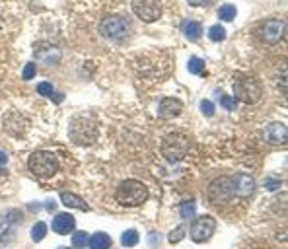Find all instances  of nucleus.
Instances as JSON below:
<instances>
[{
  "mask_svg": "<svg viewBox=\"0 0 288 249\" xmlns=\"http://www.w3.org/2000/svg\"><path fill=\"white\" fill-rule=\"evenodd\" d=\"M68 135H70V139H72L74 144L88 146V144H92L97 139V124H96V121L92 117H86V115L74 117L70 121Z\"/></svg>",
  "mask_w": 288,
  "mask_h": 249,
  "instance_id": "1",
  "label": "nucleus"
},
{
  "mask_svg": "<svg viewBox=\"0 0 288 249\" xmlns=\"http://www.w3.org/2000/svg\"><path fill=\"white\" fill-rule=\"evenodd\" d=\"M115 199L123 206H138V204H142L144 201L148 199V189H146V185L140 183V181L127 179V181H123L119 185V189L115 193Z\"/></svg>",
  "mask_w": 288,
  "mask_h": 249,
  "instance_id": "2",
  "label": "nucleus"
},
{
  "mask_svg": "<svg viewBox=\"0 0 288 249\" xmlns=\"http://www.w3.org/2000/svg\"><path fill=\"white\" fill-rule=\"evenodd\" d=\"M99 33L109 41H125L132 33V24L125 16H107L99 24Z\"/></svg>",
  "mask_w": 288,
  "mask_h": 249,
  "instance_id": "3",
  "label": "nucleus"
},
{
  "mask_svg": "<svg viewBox=\"0 0 288 249\" xmlns=\"http://www.w3.org/2000/svg\"><path fill=\"white\" fill-rule=\"evenodd\" d=\"M234 93H236L234 99L247 103V105H253L263 97V86L253 76H240L234 82Z\"/></svg>",
  "mask_w": 288,
  "mask_h": 249,
  "instance_id": "4",
  "label": "nucleus"
},
{
  "mask_svg": "<svg viewBox=\"0 0 288 249\" xmlns=\"http://www.w3.org/2000/svg\"><path fill=\"white\" fill-rule=\"evenodd\" d=\"M187 152H189V139L181 133H172L162 142V156L170 164L181 162L187 156Z\"/></svg>",
  "mask_w": 288,
  "mask_h": 249,
  "instance_id": "5",
  "label": "nucleus"
},
{
  "mask_svg": "<svg viewBox=\"0 0 288 249\" xmlns=\"http://www.w3.org/2000/svg\"><path fill=\"white\" fill-rule=\"evenodd\" d=\"M30 170L37 175V177H53L59 171V162L57 156L53 152L47 150H37L30 156Z\"/></svg>",
  "mask_w": 288,
  "mask_h": 249,
  "instance_id": "6",
  "label": "nucleus"
},
{
  "mask_svg": "<svg viewBox=\"0 0 288 249\" xmlns=\"http://www.w3.org/2000/svg\"><path fill=\"white\" fill-rule=\"evenodd\" d=\"M284 31H286V24L282 20H265L255 28V35L269 45L278 43L284 37Z\"/></svg>",
  "mask_w": 288,
  "mask_h": 249,
  "instance_id": "7",
  "label": "nucleus"
},
{
  "mask_svg": "<svg viewBox=\"0 0 288 249\" xmlns=\"http://www.w3.org/2000/svg\"><path fill=\"white\" fill-rule=\"evenodd\" d=\"M162 10L160 0H132V12L146 24L158 22L162 18Z\"/></svg>",
  "mask_w": 288,
  "mask_h": 249,
  "instance_id": "8",
  "label": "nucleus"
},
{
  "mask_svg": "<svg viewBox=\"0 0 288 249\" xmlns=\"http://www.w3.org/2000/svg\"><path fill=\"white\" fill-rule=\"evenodd\" d=\"M234 195H236V191H234V181H232V177H218V179L212 181L210 187H208V199H210V202H214V204L228 202Z\"/></svg>",
  "mask_w": 288,
  "mask_h": 249,
  "instance_id": "9",
  "label": "nucleus"
},
{
  "mask_svg": "<svg viewBox=\"0 0 288 249\" xmlns=\"http://www.w3.org/2000/svg\"><path fill=\"white\" fill-rule=\"evenodd\" d=\"M22 220V212L20 210H6L0 214V245H6L8 241L14 239L16 228Z\"/></svg>",
  "mask_w": 288,
  "mask_h": 249,
  "instance_id": "10",
  "label": "nucleus"
},
{
  "mask_svg": "<svg viewBox=\"0 0 288 249\" xmlns=\"http://www.w3.org/2000/svg\"><path fill=\"white\" fill-rule=\"evenodd\" d=\"M261 137H263V140L267 144L282 146V144H286V139H288L286 124H282V123H269L267 127L261 131Z\"/></svg>",
  "mask_w": 288,
  "mask_h": 249,
  "instance_id": "11",
  "label": "nucleus"
},
{
  "mask_svg": "<svg viewBox=\"0 0 288 249\" xmlns=\"http://www.w3.org/2000/svg\"><path fill=\"white\" fill-rule=\"evenodd\" d=\"M214 228H216L214 218H210V216L197 218L193 222V226H191V237H193V241H199V243L201 241H207L214 233Z\"/></svg>",
  "mask_w": 288,
  "mask_h": 249,
  "instance_id": "12",
  "label": "nucleus"
},
{
  "mask_svg": "<svg viewBox=\"0 0 288 249\" xmlns=\"http://www.w3.org/2000/svg\"><path fill=\"white\" fill-rule=\"evenodd\" d=\"M181 111H183V103H181V99H177V97H166V99H162L160 105H158V115H160L162 119H174V117H177Z\"/></svg>",
  "mask_w": 288,
  "mask_h": 249,
  "instance_id": "13",
  "label": "nucleus"
},
{
  "mask_svg": "<svg viewBox=\"0 0 288 249\" xmlns=\"http://www.w3.org/2000/svg\"><path fill=\"white\" fill-rule=\"evenodd\" d=\"M232 181H234V191L240 197H249L255 191V181L247 173H238V175L232 177Z\"/></svg>",
  "mask_w": 288,
  "mask_h": 249,
  "instance_id": "14",
  "label": "nucleus"
},
{
  "mask_svg": "<svg viewBox=\"0 0 288 249\" xmlns=\"http://www.w3.org/2000/svg\"><path fill=\"white\" fill-rule=\"evenodd\" d=\"M74 226H76V220H74V216L68 214V212H59V214L53 218V230H55L57 233H61V235L70 233V232L74 230Z\"/></svg>",
  "mask_w": 288,
  "mask_h": 249,
  "instance_id": "15",
  "label": "nucleus"
},
{
  "mask_svg": "<svg viewBox=\"0 0 288 249\" xmlns=\"http://www.w3.org/2000/svg\"><path fill=\"white\" fill-rule=\"evenodd\" d=\"M35 57L45 64H55L61 59V49L55 45H41V49H35Z\"/></svg>",
  "mask_w": 288,
  "mask_h": 249,
  "instance_id": "16",
  "label": "nucleus"
},
{
  "mask_svg": "<svg viewBox=\"0 0 288 249\" xmlns=\"http://www.w3.org/2000/svg\"><path fill=\"white\" fill-rule=\"evenodd\" d=\"M181 31L189 41H199L201 35H203V26L197 20H185L183 26H181Z\"/></svg>",
  "mask_w": 288,
  "mask_h": 249,
  "instance_id": "17",
  "label": "nucleus"
},
{
  "mask_svg": "<svg viewBox=\"0 0 288 249\" xmlns=\"http://www.w3.org/2000/svg\"><path fill=\"white\" fill-rule=\"evenodd\" d=\"M61 202L64 206H68V208H76V210H82V212H88L90 210V206L84 202V199H80L74 193H66V191L61 193Z\"/></svg>",
  "mask_w": 288,
  "mask_h": 249,
  "instance_id": "18",
  "label": "nucleus"
},
{
  "mask_svg": "<svg viewBox=\"0 0 288 249\" xmlns=\"http://www.w3.org/2000/svg\"><path fill=\"white\" fill-rule=\"evenodd\" d=\"M88 243H90V249H109L111 237L105 232H97L92 237H88Z\"/></svg>",
  "mask_w": 288,
  "mask_h": 249,
  "instance_id": "19",
  "label": "nucleus"
},
{
  "mask_svg": "<svg viewBox=\"0 0 288 249\" xmlns=\"http://www.w3.org/2000/svg\"><path fill=\"white\" fill-rule=\"evenodd\" d=\"M236 14H238V10H236L234 4H224V6L218 8V18L224 20V22H234Z\"/></svg>",
  "mask_w": 288,
  "mask_h": 249,
  "instance_id": "20",
  "label": "nucleus"
},
{
  "mask_svg": "<svg viewBox=\"0 0 288 249\" xmlns=\"http://www.w3.org/2000/svg\"><path fill=\"white\" fill-rule=\"evenodd\" d=\"M138 239H140V235H138L136 230H127V232H123V235H121V243H123L125 247H134V245L138 243Z\"/></svg>",
  "mask_w": 288,
  "mask_h": 249,
  "instance_id": "21",
  "label": "nucleus"
},
{
  "mask_svg": "<svg viewBox=\"0 0 288 249\" xmlns=\"http://www.w3.org/2000/svg\"><path fill=\"white\" fill-rule=\"evenodd\" d=\"M45 235H47V224H45V222H35L33 228H32V239H33L35 243H39Z\"/></svg>",
  "mask_w": 288,
  "mask_h": 249,
  "instance_id": "22",
  "label": "nucleus"
},
{
  "mask_svg": "<svg viewBox=\"0 0 288 249\" xmlns=\"http://www.w3.org/2000/svg\"><path fill=\"white\" fill-rule=\"evenodd\" d=\"M181 218L183 220H191V218H195V214H197V204L193 202V201H189V202H185V204H181Z\"/></svg>",
  "mask_w": 288,
  "mask_h": 249,
  "instance_id": "23",
  "label": "nucleus"
},
{
  "mask_svg": "<svg viewBox=\"0 0 288 249\" xmlns=\"http://www.w3.org/2000/svg\"><path fill=\"white\" fill-rule=\"evenodd\" d=\"M208 39L210 41H224L226 39V31H224V28L222 26H212L210 30H208Z\"/></svg>",
  "mask_w": 288,
  "mask_h": 249,
  "instance_id": "24",
  "label": "nucleus"
},
{
  "mask_svg": "<svg viewBox=\"0 0 288 249\" xmlns=\"http://www.w3.org/2000/svg\"><path fill=\"white\" fill-rule=\"evenodd\" d=\"M187 68H189V72H191V74H203V70H205V61H203V59L193 57V59L189 61Z\"/></svg>",
  "mask_w": 288,
  "mask_h": 249,
  "instance_id": "25",
  "label": "nucleus"
},
{
  "mask_svg": "<svg viewBox=\"0 0 288 249\" xmlns=\"http://www.w3.org/2000/svg\"><path fill=\"white\" fill-rule=\"evenodd\" d=\"M72 245L74 247H84V245H88V233L86 232H76V233H72Z\"/></svg>",
  "mask_w": 288,
  "mask_h": 249,
  "instance_id": "26",
  "label": "nucleus"
},
{
  "mask_svg": "<svg viewBox=\"0 0 288 249\" xmlns=\"http://www.w3.org/2000/svg\"><path fill=\"white\" fill-rule=\"evenodd\" d=\"M35 72H37L35 62H28L22 70V76H24V80H32V78H35Z\"/></svg>",
  "mask_w": 288,
  "mask_h": 249,
  "instance_id": "27",
  "label": "nucleus"
},
{
  "mask_svg": "<svg viewBox=\"0 0 288 249\" xmlns=\"http://www.w3.org/2000/svg\"><path fill=\"white\" fill-rule=\"evenodd\" d=\"M201 111H203V115L212 117V115H214V103H212L210 99H203V101H201Z\"/></svg>",
  "mask_w": 288,
  "mask_h": 249,
  "instance_id": "28",
  "label": "nucleus"
},
{
  "mask_svg": "<svg viewBox=\"0 0 288 249\" xmlns=\"http://www.w3.org/2000/svg\"><path fill=\"white\" fill-rule=\"evenodd\" d=\"M37 92H39V93H41L43 97H51L55 90H53V86H51L49 82H41V84L37 86Z\"/></svg>",
  "mask_w": 288,
  "mask_h": 249,
  "instance_id": "29",
  "label": "nucleus"
},
{
  "mask_svg": "<svg viewBox=\"0 0 288 249\" xmlns=\"http://www.w3.org/2000/svg\"><path fill=\"white\" fill-rule=\"evenodd\" d=\"M220 103H222V107H224L226 111H234V109H236V99H234L232 95H222V97H220Z\"/></svg>",
  "mask_w": 288,
  "mask_h": 249,
  "instance_id": "30",
  "label": "nucleus"
},
{
  "mask_svg": "<svg viewBox=\"0 0 288 249\" xmlns=\"http://www.w3.org/2000/svg\"><path fill=\"white\" fill-rule=\"evenodd\" d=\"M183 235H185V230H183V226H179V228H176V230L168 235V239H170L172 243H177L179 239H183Z\"/></svg>",
  "mask_w": 288,
  "mask_h": 249,
  "instance_id": "31",
  "label": "nucleus"
},
{
  "mask_svg": "<svg viewBox=\"0 0 288 249\" xmlns=\"http://www.w3.org/2000/svg\"><path fill=\"white\" fill-rule=\"evenodd\" d=\"M187 2H189L191 6H207L210 0H187Z\"/></svg>",
  "mask_w": 288,
  "mask_h": 249,
  "instance_id": "32",
  "label": "nucleus"
},
{
  "mask_svg": "<svg viewBox=\"0 0 288 249\" xmlns=\"http://www.w3.org/2000/svg\"><path fill=\"white\" fill-rule=\"evenodd\" d=\"M51 99H53L55 103H61V101L64 99V95H63V93H59V92H53V95H51Z\"/></svg>",
  "mask_w": 288,
  "mask_h": 249,
  "instance_id": "33",
  "label": "nucleus"
},
{
  "mask_svg": "<svg viewBox=\"0 0 288 249\" xmlns=\"http://www.w3.org/2000/svg\"><path fill=\"white\" fill-rule=\"evenodd\" d=\"M278 187V181H272V179H269L267 181V189H271V191H274Z\"/></svg>",
  "mask_w": 288,
  "mask_h": 249,
  "instance_id": "34",
  "label": "nucleus"
},
{
  "mask_svg": "<svg viewBox=\"0 0 288 249\" xmlns=\"http://www.w3.org/2000/svg\"><path fill=\"white\" fill-rule=\"evenodd\" d=\"M8 162V156H6V152L4 150H0V166H4Z\"/></svg>",
  "mask_w": 288,
  "mask_h": 249,
  "instance_id": "35",
  "label": "nucleus"
},
{
  "mask_svg": "<svg viewBox=\"0 0 288 249\" xmlns=\"http://www.w3.org/2000/svg\"><path fill=\"white\" fill-rule=\"evenodd\" d=\"M61 249H64V247H61Z\"/></svg>",
  "mask_w": 288,
  "mask_h": 249,
  "instance_id": "36",
  "label": "nucleus"
}]
</instances>
